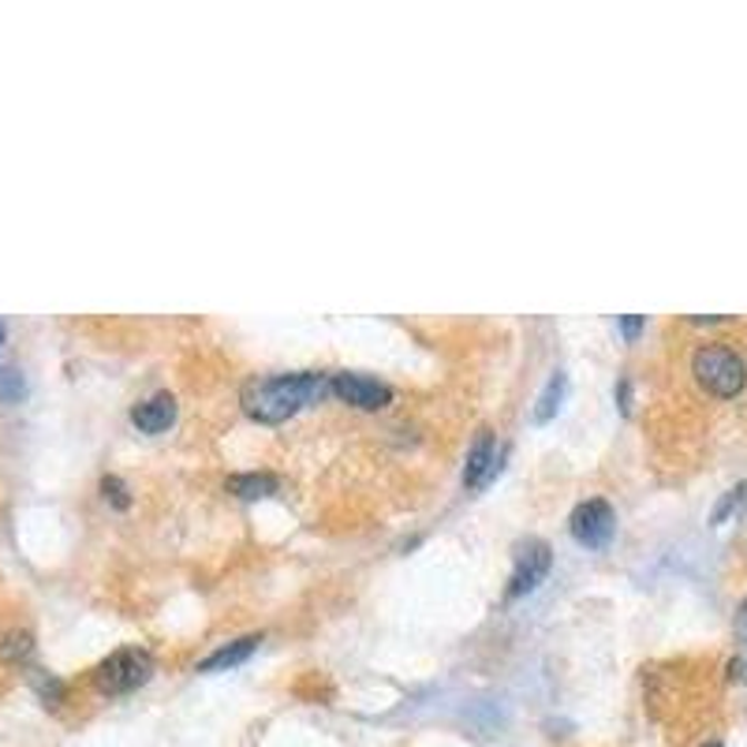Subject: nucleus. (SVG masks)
Here are the masks:
<instances>
[{"label": "nucleus", "mask_w": 747, "mask_h": 747, "mask_svg": "<svg viewBox=\"0 0 747 747\" xmlns=\"http://www.w3.org/2000/svg\"><path fill=\"white\" fill-rule=\"evenodd\" d=\"M325 388H330V382L314 371L273 374L243 388V407H248V415L259 418V423H284V418H292L300 407L322 401Z\"/></svg>", "instance_id": "nucleus-1"}, {"label": "nucleus", "mask_w": 747, "mask_h": 747, "mask_svg": "<svg viewBox=\"0 0 747 747\" xmlns=\"http://www.w3.org/2000/svg\"><path fill=\"white\" fill-rule=\"evenodd\" d=\"M692 374L706 393L718 401H733L747 385V360L729 344H703L692 355Z\"/></svg>", "instance_id": "nucleus-2"}, {"label": "nucleus", "mask_w": 747, "mask_h": 747, "mask_svg": "<svg viewBox=\"0 0 747 747\" xmlns=\"http://www.w3.org/2000/svg\"><path fill=\"white\" fill-rule=\"evenodd\" d=\"M150 677H153V658H150V650H142V647H120V650H112L109 658L94 669L98 692H105V695L139 692Z\"/></svg>", "instance_id": "nucleus-3"}, {"label": "nucleus", "mask_w": 747, "mask_h": 747, "mask_svg": "<svg viewBox=\"0 0 747 747\" xmlns=\"http://www.w3.org/2000/svg\"><path fill=\"white\" fill-rule=\"evenodd\" d=\"M549 568H554V549H549V542L542 538H527L516 546V565H513V579H508V598H524L531 590L538 587L542 579L549 576Z\"/></svg>", "instance_id": "nucleus-4"}, {"label": "nucleus", "mask_w": 747, "mask_h": 747, "mask_svg": "<svg viewBox=\"0 0 747 747\" xmlns=\"http://www.w3.org/2000/svg\"><path fill=\"white\" fill-rule=\"evenodd\" d=\"M568 531L579 546L602 549V546H609L613 531H617V513H613L609 501L590 497V501H583V505H576V513L568 519Z\"/></svg>", "instance_id": "nucleus-5"}, {"label": "nucleus", "mask_w": 747, "mask_h": 747, "mask_svg": "<svg viewBox=\"0 0 747 747\" xmlns=\"http://www.w3.org/2000/svg\"><path fill=\"white\" fill-rule=\"evenodd\" d=\"M330 385L344 404L360 407V412H377V407H385L388 401H393V388H388L385 382H377V377H371V374L341 371V374H333Z\"/></svg>", "instance_id": "nucleus-6"}, {"label": "nucleus", "mask_w": 747, "mask_h": 747, "mask_svg": "<svg viewBox=\"0 0 747 747\" xmlns=\"http://www.w3.org/2000/svg\"><path fill=\"white\" fill-rule=\"evenodd\" d=\"M131 423H135V430H142V434H161V430H169L176 423V396L153 393L150 401L131 407Z\"/></svg>", "instance_id": "nucleus-7"}, {"label": "nucleus", "mask_w": 747, "mask_h": 747, "mask_svg": "<svg viewBox=\"0 0 747 747\" xmlns=\"http://www.w3.org/2000/svg\"><path fill=\"white\" fill-rule=\"evenodd\" d=\"M497 471V442L489 430H478V437L467 448V464H464V486H483L489 475Z\"/></svg>", "instance_id": "nucleus-8"}, {"label": "nucleus", "mask_w": 747, "mask_h": 747, "mask_svg": "<svg viewBox=\"0 0 747 747\" xmlns=\"http://www.w3.org/2000/svg\"><path fill=\"white\" fill-rule=\"evenodd\" d=\"M259 643H262V636H243V639H235V643H224V647H218V650L206 654V658L199 662V673L235 669V665H243L254 650H259Z\"/></svg>", "instance_id": "nucleus-9"}, {"label": "nucleus", "mask_w": 747, "mask_h": 747, "mask_svg": "<svg viewBox=\"0 0 747 747\" xmlns=\"http://www.w3.org/2000/svg\"><path fill=\"white\" fill-rule=\"evenodd\" d=\"M565 388H568V377L565 371H554L549 374L546 388L538 393V404H535V423H549L557 412H561V401H565Z\"/></svg>", "instance_id": "nucleus-10"}, {"label": "nucleus", "mask_w": 747, "mask_h": 747, "mask_svg": "<svg viewBox=\"0 0 747 747\" xmlns=\"http://www.w3.org/2000/svg\"><path fill=\"white\" fill-rule=\"evenodd\" d=\"M229 489H232L235 497H248V501H254V497H270V494H277V478L251 471V475H232V478H229Z\"/></svg>", "instance_id": "nucleus-11"}, {"label": "nucleus", "mask_w": 747, "mask_h": 747, "mask_svg": "<svg viewBox=\"0 0 747 747\" xmlns=\"http://www.w3.org/2000/svg\"><path fill=\"white\" fill-rule=\"evenodd\" d=\"M30 654H34L30 632H12V636H4V643H0V658L4 662H27Z\"/></svg>", "instance_id": "nucleus-12"}, {"label": "nucleus", "mask_w": 747, "mask_h": 747, "mask_svg": "<svg viewBox=\"0 0 747 747\" xmlns=\"http://www.w3.org/2000/svg\"><path fill=\"white\" fill-rule=\"evenodd\" d=\"M744 497H747V483L733 486L729 494L721 497V505H718V508H714V513H710V524H714V527H718V524H725V519H729V516L736 513V508L744 505Z\"/></svg>", "instance_id": "nucleus-13"}, {"label": "nucleus", "mask_w": 747, "mask_h": 747, "mask_svg": "<svg viewBox=\"0 0 747 747\" xmlns=\"http://www.w3.org/2000/svg\"><path fill=\"white\" fill-rule=\"evenodd\" d=\"M30 684H34L38 692H42V699H46L49 706H57V703H60V695H64V684H60L57 677H49V673H42V669L30 673Z\"/></svg>", "instance_id": "nucleus-14"}, {"label": "nucleus", "mask_w": 747, "mask_h": 747, "mask_svg": "<svg viewBox=\"0 0 747 747\" xmlns=\"http://www.w3.org/2000/svg\"><path fill=\"white\" fill-rule=\"evenodd\" d=\"M0 396H4V401H19V396H23V377H19V371H0Z\"/></svg>", "instance_id": "nucleus-15"}, {"label": "nucleus", "mask_w": 747, "mask_h": 747, "mask_svg": "<svg viewBox=\"0 0 747 747\" xmlns=\"http://www.w3.org/2000/svg\"><path fill=\"white\" fill-rule=\"evenodd\" d=\"M101 489H105V497H112V505L117 508H128V486L120 483V478H105V483H101Z\"/></svg>", "instance_id": "nucleus-16"}, {"label": "nucleus", "mask_w": 747, "mask_h": 747, "mask_svg": "<svg viewBox=\"0 0 747 747\" xmlns=\"http://www.w3.org/2000/svg\"><path fill=\"white\" fill-rule=\"evenodd\" d=\"M643 325H647V319H643V314H628V319L617 322V330L628 336V341H636V336L643 333Z\"/></svg>", "instance_id": "nucleus-17"}, {"label": "nucleus", "mask_w": 747, "mask_h": 747, "mask_svg": "<svg viewBox=\"0 0 747 747\" xmlns=\"http://www.w3.org/2000/svg\"><path fill=\"white\" fill-rule=\"evenodd\" d=\"M740 624H744V632H747V602H744V609H740Z\"/></svg>", "instance_id": "nucleus-18"}, {"label": "nucleus", "mask_w": 747, "mask_h": 747, "mask_svg": "<svg viewBox=\"0 0 747 747\" xmlns=\"http://www.w3.org/2000/svg\"><path fill=\"white\" fill-rule=\"evenodd\" d=\"M703 747H725V744H718V740H710V744H703Z\"/></svg>", "instance_id": "nucleus-19"}, {"label": "nucleus", "mask_w": 747, "mask_h": 747, "mask_svg": "<svg viewBox=\"0 0 747 747\" xmlns=\"http://www.w3.org/2000/svg\"><path fill=\"white\" fill-rule=\"evenodd\" d=\"M0 344H4V325H0Z\"/></svg>", "instance_id": "nucleus-20"}]
</instances>
